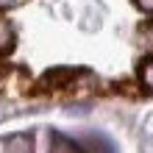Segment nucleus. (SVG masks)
Returning <instances> with one entry per match:
<instances>
[{"mask_svg":"<svg viewBox=\"0 0 153 153\" xmlns=\"http://www.w3.org/2000/svg\"><path fill=\"white\" fill-rule=\"evenodd\" d=\"M33 150V137L31 134H14L0 142V153H31Z\"/></svg>","mask_w":153,"mask_h":153,"instance_id":"nucleus-1","label":"nucleus"},{"mask_svg":"<svg viewBox=\"0 0 153 153\" xmlns=\"http://www.w3.org/2000/svg\"><path fill=\"white\" fill-rule=\"evenodd\" d=\"M50 153H84L75 142H70V139H64L61 134H53L50 137Z\"/></svg>","mask_w":153,"mask_h":153,"instance_id":"nucleus-2","label":"nucleus"},{"mask_svg":"<svg viewBox=\"0 0 153 153\" xmlns=\"http://www.w3.org/2000/svg\"><path fill=\"white\" fill-rule=\"evenodd\" d=\"M70 78H73V70H53L42 78V86H64Z\"/></svg>","mask_w":153,"mask_h":153,"instance_id":"nucleus-3","label":"nucleus"},{"mask_svg":"<svg viewBox=\"0 0 153 153\" xmlns=\"http://www.w3.org/2000/svg\"><path fill=\"white\" fill-rule=\"evenodd\" d=\"M14 48V31L6 20H0V53H8Z\"/></svg>","mask_w":153,"mask_h":153,"instance_id":"nucleus-4","label":"nucleus"},{"mask_svg":"<svg viewBox=\"0 0 153 153\" xmlns=\"http://www.w3.org/2000/svg\"><path fill=\"white\" fill-rule=\"evenodd\" d=\"M139 81H142V86H145V89H153V56L142 61V67H139Z\"/></svg>","mask_w":153,"mask_h":153,"instance_id":"nucleus-5","label":"nucleus"},{"mask_svg":"<svg viewBox=\"0 0 153 153\" xmlns=\"http://www.w3.org/2000/svg\"><path fill=\"white\" fill-rule=\"evenodd\" d=\"M139 39H142V45H145L148 50H153V25H148V28L139 31Z\"/></svg>","mask_w":153,"mask_h":153,"instance_id":"nucleus-6","label":"nucleus"},{"mask_svg":"<svg viewBox=\"0 0 153 153\" xmlns=\"http://www.w3.org/2000/svg\"><path fill=\"white\" fill-rule=\"evenodd\" d=\"M25 0H0V8L3 11H8V8H17V6H22Z\"/></svg>","mask_w":153,"mask_h":153,"instance_id":"nucleus-7","label":"nucleus"},{"mask_svg":"<svg viewBox=\"0 0 153 153\" xmlns=\"http://www.w3.org/2000/svg\"><path fill=\"white\" fill-rule=\"evenodd\" d=\"M134 3H137L142 11H148V14H153V0H134Z\"/></svg>","mask_w":153,"mask_h":153,"instance_id":"nucleus-8","label":"nucleus"},{"mask_svg":"<svg viewBox=\"0 0 153 153\" xmlns=\"http://www.w3.org/2000/svg\"><path fill=\"white\" fill-rule=\"evenodd\" d=\"M3 75H6V70H3V67H0V78H3Z\"/></svg>","mask_w":153,"mask_h":153,"instance_id":"nucleus-9","label":"nucleus"}]
</instances>
